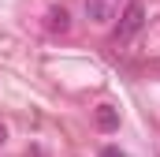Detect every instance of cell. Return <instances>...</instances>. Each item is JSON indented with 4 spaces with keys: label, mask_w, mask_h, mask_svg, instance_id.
Returning a JSON list of instances; mask_svg holds the SVG:
<instances>
[{
    "label": "cell",
    "mask_w": 160,
    "mask_h": 157,
    "mask_svg": "<svg viewBox=\"0 0 160 157\" xmlns=\"http://www.w3.org/2000/svg\"><path fill=\"white\" fill-rule=\"evenodd\" d=\"M142 26H145V4L142 0H127V8L119 11V23H116V41H130Z\"/></svg>",
    "instance_id": "obj_1"
},
{
    "label": "cell",
    "mask_w": 160,
    "mask_h": 157,
    "mask_svg": "<svg viewBox=\"0 0 160 157\" xmlns=\"http://www.w3.org/2000/svg\"><path fill=\"white\" fill-rule=\"evenodd\" d=\"M119 4L123 0H86V19L93 26H108L116 15H119Z\"/></svg>",
    "instance_id": "obj_2"
},
{
    "label": "cell",
    "mask_w": 160,
    "mask_h": 157,
    "mask_svg": "<svg viewBox=\"0 0 160 157\" xmlns=\"http://www.w3.org/2000/svg\"><path fill=\"white\" fill-rule=\"evenodd\" d=\"M48 30H67V11L63 8H52L48 11Z\"/></svg>",
    "instance_id": "obj_3"
},
{
    "label": "cell",
    "mask_w": 160,
    "mask_h": 157,
    "mask_svg": "<svg viewBox=\"0 0 160 157\" xmlns=\"http://www.w3.org/2000/svg\"><path fill=\"white\" fill-rule=\"evenodd\" d=\"M97 123H101V127H116V123H119V116L112 112V105H101V109H97Z\"/></svg>",
    "instance_id": "obj_4"
},
{
    "label": "cell",
    "mask_w": 160,
    "mask_h": 157,
    "mask_svg": "<svg viewBox=\"0 0 160 157\" xmlns=\"http://www.w3.org/2000/svg\"><path fill=\"white\" fill-rule=\"evenodd\" d=\"M4 138H8V127H4V123H0V146H4Z\"/></svg>",
    "instance_id": "obj_5"
}]
</instances>
